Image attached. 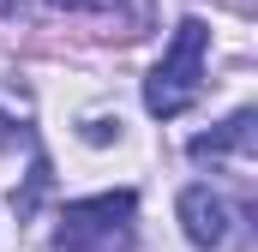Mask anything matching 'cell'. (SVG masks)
Here are the masks:
<instances>
[{"mask_svg": "<svg viewBox=\"0 0 258 252\" xmlns=\"http://www.w3.org/2000/svg\"><path fill=\"white\" fill-rule=\"evenodd\" d=\"M204 42H210V30L198 18H180V30H174L162 66L144 78V108L156 120H174V114H186L198 102V90H204Z\"/></svg>", "mask_w": 258, "mask_h": 252, "instance_id": "6da1fadb", "label": "cell"}, {"mask_svg": "<svg viewBox=\"0 0 258 252\" xmlns=\"http://www.w3.org/2000/svg\"><path fill=\"white\" fill-rule=\"evenodd\" d=\"M54 6H72V12H108V6H120V0H54Z\"/></svg>", "mask_w": 258, "mask_h": 252, "instance_id": "52a82bcc", "label": "cell"}, {"mask_svg": "<svg viewBox=\"0 0 258 252\" xmlns=\"http://www.w3.org/2000/svg\"><path fill=\"white\" fill-rule=\"evenodd\" d=\"M180 228L192 246H222L228 240V204L210 186H186L180 192Z\"/></svg>", "mask_w": 258, "mask_h": 252, "instance_id": "3957f363", "label": "cell"}, {"mask_svg": "<svg viewBox=\"0 0 258 252\" xmlns=\"http://www.w3.org/2000/svg\"><path fill=\"white\" fill-rule=\"evenodd\" d=\"M132 210L138 198L132 192H102V198H78L66 204L60 216V252H114L132 240Z\"/></svg>", "mask_w": 258, "mask_h": 252, "instance_id": "7a4b0ae2", "label": "cell"}, {"mask_svg": "<svg viewBox=\"0 0 258 252\" xmlns=\"http://www.w3.org/2000/svg\"><path fill=\"white\" fill-rule=\"evenodd\" d=\"M114 132H120V120H84V138H90V144H108Z\"/></svg>", "mask_w": 258, "mask_h": 252, "instance_id": "8992f818", "label": "cell"}, {"mask_svg": "<svg viewBox=\"0 0 258 252\" xmlns=\"http://www.w3.org/2000/svg\"><path fill=\"white\" fill-rule=\"evenodd\" d=\"M246 144H252V108H240V114L222 126V132H204V138H192L186 150H192V162H216V156L246 150Z\"/></svg>", "mask_w": 258, "mask_h": 252, "instance_id": "277c9868", "label": "cell"}, {"mask_svg": "<svg viewBox=\"0 0 258 252\" xmlns=\"http://www.w3.org/2000/svg\"><path fill=\"white\" fill-rule=\"evenodd\" d=\"M48 186H54V174H48V156L36 150V162H30V186H24L18 198H12V204H18V216H30V210L42 204V192H48Z\"/></svg>", "mask_w": 258, "mask_h": 252, "instance_id": "5b68a950", "label": "cell"}]
</instances>
